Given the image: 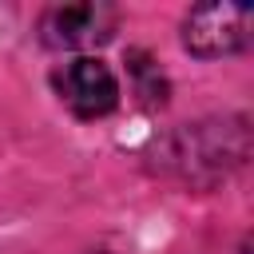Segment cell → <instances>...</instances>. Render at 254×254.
<instances>
[{
	"label": "cell",
	"instance_id": "obj_3",
	"mask_svg": "<svg viewBox=\"0 0 254 254\" xmlns=\"http://www.w3.org/2000/svg\"><path fill=\"white\" fill-rule=\"evenodd\" d=\"M52 87H56L60 103L67 111H75L79 119H99V115L115 111V103H119V79L95 56H75V60L60 64L52 71Z\"/></svg>",
	"mask_w": 254,
	"mask_h": 254
},
{
	"label": "cell",
	"instance_id": "obj_4",
	"mask_svg": "<svg viewBox=\"0 0 254 254\" xmlns=\"http://www.w3.org/2000/svg\"><path fill=\"white\" fill-rule=\"evenodd\" d=\"M131 75H135V95L147 103V107H163L167 103V79L159 71V64H151L147 52H131Z\"/></svg>",
	"mask_w": 254,
	"mask_h": 254
},
{
	"label": "cell",
	"instance_id": "obj_1",
	"mask_svg": "<svg viewBox=\"0 0 254 254\" xmlns=\"http://www.w3.org/2000/svg\"><path fill=\"white\" fill-rule=\"evenodd\" d=\"M254 12L246 4H198L183 20V44L198 60H218L234 56L250 40Z\"/></svg>",
	"mask_w": 254,
	"mask_h": 254
},
{
	"label": "cell",
	"instance_id": "obj_2",
	"mask_svg": "<svg viewBox=\"0 0 254 254\" xmlns=\"http://www.w3.org/2000/svg\"><path fill=\"white\" fill-rule=\"evenodd\" d=\"M119 12L103 0L87 4H56L40 16V40L56 52H87L115 36Z\"/></svg>",
	"mask_w": 254,
	"mask_h": 254
}]
</instances>
